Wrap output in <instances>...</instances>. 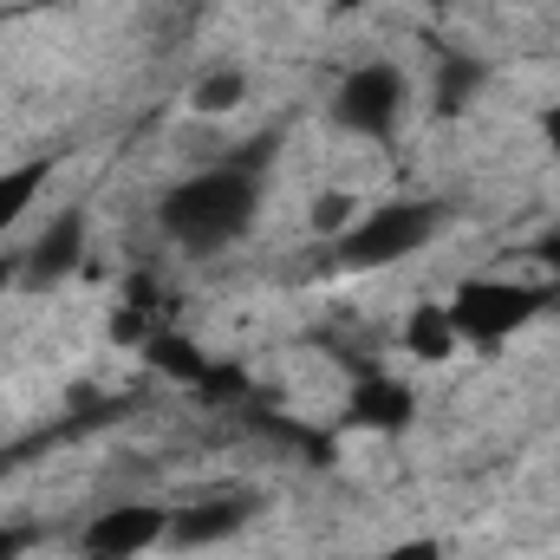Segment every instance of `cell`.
<instances>
[{"label":"cell","instance_id":"obj_1","mask_svg":"<svg viewBox=\"0 0 560 560\" xmlns=\"http://www.w3.org/2000/svg\"><path fill=\"white\" fill-rule=\"evenodd\" d=\"M275 150H280V131H261V138L235 143L222 163H209V170L170 183L163 202H156V229H163L183 255H196V261L235 248V242L255 229V215H261Z\"/></svg>","mask_w":560,"mask_h":560},{"label":"cell","instance_id":"obj_2","mask_svg":"<svg viewBox=\"0 0 560 560\" xmlns=\"http://www.w3.org/2000/svg\"><path fill=\"white\" fill-rule=\"evenodd\" d=\"M443 202H385V209H365L339 242H332V261L352 268V275H372V268H398L411 261L418 248L436 242L443 229Z\"/></svg>","mask_w":560,"mask_h":560},{"label":"cell","instance_id":"obj_3","mask_svg":"<svg viewBox=\"0 0 560 560\" xmlns=\"http://www.w3.org/2000/svg\"><path fill=\"white\" fill-rule=\"evenodd\" d=\"M541 306H548V287H528V280H463L456 300H450V319H456V339L502 346V339H515Z\"/></svg>","mask_w":560,"mask_h":560},{"label":"cell","instance_id":"obj_4","mask_svg":"<svg viewBox=\"0 0 560 560\" xmlns=\"http://www.w3.org/2000/svg\"><path fill=\"white\" fill-rule=\"evenodd\" d=\"M405 118V72L392 59H372V66H352L332 92V125L352 131V138H392Z\"/></svg>","mask_w":560,"mask_h":560},{"label":"cell","instance_id":"obj_5","mask_svg":"<svg viewBox=\"0 0 560 560\" xmlns=\"http://www.w3.org/2000/svg\"><path fill=\"white\" fill-rule=\"evenodd\" d=\"M261 515V495L255 489H229V495H196V502H183V509H170V528H163V541L170 548H215V541H235L248 522Z\"/></svg>","mask_w":560,"mask_h":560},{"label":"cell","instance_id":"obj_6","mask_svg":"<svg viewBox=\"0 0 560 560\" xmlns=\"http://www.w3.org/2000/svg\"><path fill=\"white\" fill-rule=\"evenodd\" d=\"M163 528H170V509H156V502H118V509H105L79 535V555L85 560H138L163 541Z\"/></svg>","mask_w":560,"mask_h":560},{"label":"cell","instance_id":"obj_7","mask_svg":"<svg viewBox=\"0 0 560 560\" xmlns=\"http://www.w3.org/2000/svg\"><path fill=\"white\" fill-rule=\"evenodd\" d=\"M85 235H92L85 209L52 215V222L26 242V255H20V280H26V287H59V280H72L79 275V261H85Z\"/></svg>","mask_w":560,"mask_h":560},{"label":"cell","instance_id":"obj_8","mask_svg":"<svg viewBox=\"0 0 560 560\" xmlns=\"http://www.w3.org/2000/svg\"><path fill=\"white\" fill-rule=\"evenodd\" d=\"M346 418L359 423V430H372V436H398V430H411V418H418V392L398 385V378H378V372H372V378L352 385Z\"/></svg>","mask_w":560,"mask_h":560},{"label":"cell","instance_id":"obj_9","mask_svg":"<svg viewBox=\"0 0 560 560\" xmlns=\"http://www.w3.org/2000/svg\"><path fill=\"white\" fill-rule=\"evenodd\" d=\"M242 105H248V72H235V66L202 72L196 92H189V112H196V118H229V112H242Z\"/></svg>","mask_w":560,"mask_h":560},{"label":"cell","instance_id":"obj_10","mask_svg":"<svg viewBox=\"0 0 560 560\" xmlns=\"http://www.w3.org/2000/svg\"><path fill=\"white\" fill-rule=\"evenodd\" d=\"M46 176H52L46 156H33V163H20V170H0V235L33 209V196L46 189Z\"/></svg>","mask_w":560,"mask_h":560},{"label":"cell","instance_id":"obj_11","mask_svg":"<svg viewBox=\"0 0 560 560\" xmlns=\"http://www.w3.org/2000/svg\"><path fill=\"white\" fill-rule=\"evenodd\" d=\"M405 346H411L418 359H450V352H456V319H450V306H418V313L405 319Z\"/></svg>","mask_w":560,"mask_h":560},{"label":"cell","instance_id":"obj_12","mask_svg":"<svg viewBox=\"0 0 560 560\" xmlns=\"http://www.w3.org/2000/svg\"><path fill=\"white\" fill-rule=\"evenodd\" d=\"M352 222H359V209H352V196H339V189H326V196L313 202V215H306V229L326 235V242H339Z\"/></svg>","mask_w":560,"mask_h":560},{"label":"cell","instance_id":"obj_13","mask_svg":"<svg viewBox=\"0 0 560 560\" xmlns=\"http://www.w3.org/2000/svg\"><path fill=\"white\" fill-rule=\"evenodd\" d=\"M476 85H482V72H476L469 59H450V66H443V85H436V112H456Z\"/></svg>","mask_w":560,"mask_h":560},{"label":"cell","instance_id":"obj_14","mask_svg":"<svg viewBox=\"0 0 560 560\" xmlns=\"http://www.w3.org/2000/svg\"><path fill=\"white\" fill-rule=\"evenodd\" d=\"M385 560H443L436 541H398V548H385Z\"/></svg>","mask_w":560,"mask_h":560},{"label":"cell","instance_id":"obj_15","mask_svg":"<svg viewBox=\"0 0 560 560\" xmlns=\"http://www.w3.org/2000/svg\"><path fill=\"white\" fill-rule=\"evenodd\" d=\"M26 541H33L26 528H7V522H0V560H20L26 555Z\"/></svg>","mask_w":560,"mask_h":560},{"label":"cell","instance_id":"obj_16","mask_svg":"<svg viewBox=\"0 0 560 560\" xmlns=\"http://www.w3.org/2000/svg\"><path fill=\"white\" fill-rule=\"evenodd\" d=\"M13 280H20V261H13V255H0V293H7Z\"/></svg>","mask_w":560,"mask_h":560},{"label":"cell","instance_id":"obj_17","mask_svg":"<svg viewBox=\"0 0 560 560\" xmlns=\"http://www.w3.org/2000/svg\"><path fill=\"white\" fill-rule=\"evenodd\" d=\"M541 261H548V268L560 275V235H548V242H541Z\"/></svg>","mask_w":560,"mask_h":560},{"label":"cell","instance_id":"obj_18","mask_svg":"<svg viewBox=\"0 0 560 560\" xmlns=\"http://www.w3.org/2000/svg\"><path fill=\"white\" fill-rule=\"evenodd\" d=\"M548 143L560 150V112H548Z\"/></svg>","mask_w":560,"mask_h":560}]
</instances>
